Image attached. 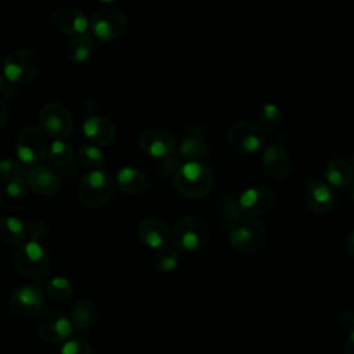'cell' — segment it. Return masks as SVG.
I'll use <instances>...</instances> for the list:
<instances>
[{"instance_id": "cell-8", "label": "cell", "mask_w": 354, "mask_h": 354, "mask_svg": "<svg viewBox=\"0 0 354 354\" xmlns=\"http://www.w3.org/2000/svg\"><path fill=\"white\" fill-rule=\"evenodd\" d=\"M48 153V142L37 127H26L17 140V155L25 165H37Z\"/></svg>"}, {"instance_id": "cell-6", "label": "cell", "mask_w": 354, "mask_h": 354, "mask_svg": "<svg viewBox=\"0 0 354 354\" xmlns=\"http://www.w3.org/2000/svg\"><path fill=\"white\" fill-rule=\"evenodd\" d=\"M15 266L21 274L30 279H41L50 271V260L46 250L37 242L24 243L15 253Z\"/></svg>"}, {"instance_id": "cell-25", "label": "cell", "mask_w": 354, "mask_h": 354, "mask_svg": "<svg viewBox=\"0 0 354 354\" xmlns=\"http://www.w3.org/2000/svg\"><path fill=\"white\" fill-rule=\"evenodd\" d=\"M95 315H97V310L94 304L88 300H82L77 304H75V307L72 308L71 321L73 326L83 330V329H88L94 324Z\"/></svg>"}, {"instance_id": "cell-38", "label": "cell", "mask_w": 354, "mask_h": 354, "mask_svg": "<svg viewBox=\"0 0 354 354\" xmlns=\"http://www.w3.org/2000/svg\"><path fill=\"white\" fill-rule=\"evenodd\" d=\"M7 118H8V111H7V106L3 101H0V129L6 124L7 122Z\"/></svg>"}, {"instance_id": "cell-37", "label": "cell", "mask_w": 354, "mask_h": 354, "mask_svg": "<svg viewBox=\"0 0 354 354\" xmlns=\"http://www.w3.org/2000/svg\"><path fill=\"white\" fill-rule=\"evenodd\" d=\"M344 354H354V328L344 343Z\"/></svg>"}, {"instance_id": "cell-34", "label": "cell", "mask_w": 354, "mask_h": 354, "mask_svg": "<svg viewBox=\"0 0 354 354\" xmlns=\"http://www.w3.org/2000/svg\"><path fill=\"white\" fill-rule=\"evenodd\" d=\"M21 170V165L14 159H1L0 160V181L11 180Z\"/></svg>"}, {"instance_id": "cell-14", "label": "cell", "mask_w": 354, "mask_h": 354, "mask_svg": "<svg viewBox=\"0 0 354 354\" xmlns=\"http://www.w3.org/2000/svg\"><path fill=\"white\" fill-rule=\"evenodd\" d=\"M140 147L152 158H166L171 155L174 149V138L165 129L152 127L141 134Z\"/></svg>"}, {"instance_id": "cell-35", "label": "cell", "mask_w": 354, "mask_h": 354, "mask_svg": "<svg viewBox=\"0 0 354 354\" xmlns=\"http://www.w3.org/2000/svg\"><path fill=\"white\" fill-rule=\"evenodd\" d=\"M46 223L43 220H35L30 223L29 225V236L32 239V242H40L44 236H46Z\"/></svg>"}, {"instance_id": "cell-4", "label": "cell", "mask_w": 354, "mask_h": 354, "mask_svg": "<svg viewBox=\"0 0 354 354\" xmlns=\"http://www.w3.org/2000/svg\"><path fill=\"white\" fill-rule=\"evenodd\" d=\"M40 68L39 57L28 48H17L10 51L3 59V75L14 84L32 80Z\"/></svg>"}, {"instance_id": "cell-16", "label": "cell", "mask_w": 354, "mask_h": 354, "mask_svg": "<svg viewBox=\"0 0 354 354\" xmlns=\"http://www.w3.org/2000/svg\"><path fill=\"white\" fill-rule=\"evenodd\" d=\"M266 171L275 180L285 178L290 170V159L283 147L278 144L268 145L261 155Z\"/></svg>"}, {"instance_id": "cell-31", "label": "cell", "mask_w": 354, "mask_h": 354, "mask_svg": "<svg viewBox=\"0 0 354 354\" xmlns=\"http://www.w3.org/2000/svg\"><path fill=\"white\" fill-rule=\"evenodd\" d=\"M72 290H73L72 283L64 277H55L50 279L46 285L47 295L55 300H65L71 297Z\"/></svg>"}, {"instance_id": "cell-9", "label": "cell", "mask_w": 354, "mask_h": 354, "mask_svg": "<svg viewBox=\"0 0 354 354\" xmlns=\"http://www.w3.org/2000/svg\"><path fill=\"white\" fill-rule=\"evenodd\" d=\"M44 131L55 138L68 137L73 130V118L69 109L61 104L51 102L41 108L39 115Z\"/></svg>"}, {"instance_id": "cell-21", "label": "cell", "mask_w": 354, "mask_h": 354, "mask_svg": "<svg viewBox=\"0 0 354 354\" xmlns=\"http://www.w3.org/2000/svg\"><path fill=\"white\" fill-rule=\"evenodd\" d=\"M119 188L129 195H141L148 189L149 181L144 171L133 166H123L116 173Z\"/></svg>"}, {"instance_id": "cell-7", "label": "cell", "mask_w": 354, "mask_h": 354, "mask_svg": "<svg viewBox=\"0 0 354 354\" xmlns=\"http://www.w3.org/2000/svg\"><path fill=\"white\" fill-rule=\"evenodd\" d=\"M266 140V133L260 124L252 120H236L228 131V141L234 149L241 153L257 152Z\"/></svg>"}, {"instance_id": "cell-12", "label": "cell", "mask_w": 354, "mask_h": 354, "mask_svg": "<svg viewBox=\"0 0 354 354\" xmlns=\"http://www.w3.org/2000/svg\"><path fill=\"white\" fill-rule=\"evenodd\" d=\"M39 336L48 343H61L72 333V322L59 310L44 311L37 321Z\"/></svg>"}, {"instance_id": "cell-10", "label": "cell", "mask_w": 354, "mask_h": 354, "mask_svg": "<svg viewBox=\"0 0 354 354\" xmlns=\"http://www.w3.org/2000/svg\"><path fill=\"white\" fill-rule=\"evenodd\" d=\"M90 26L98 39L113 40L126 30L127 18L118 8H102L93 15Z\"/></svg>"}, {"instance_id": "cell-5", "label": "cell", "mask_w": 354, "mask_h": 354, "mask_svg": "<svg viewBox=\"0 0 354 354\" xmlns=\"http://www.w3.org/2000/svg\"><path fill=\"white\" fill-rule=\"evenodd\" d=\"M207 236L205 221L196 216H184L174 221L170 231L171 243L183 250H194L202 246Z\"/></svg>"}, {"instance_id": "cell-1", "label": "cell", "mask_w": 354, "mask_h": 354, "mask_svg": "<svg viewBox=\"0 0 354 354\" xmlns=\"http://www.w3.org/2000/svg\"><path fill=\"white\" fill-rule=\"evenodd\" d=\"M177 189L188 198H202L207 195L213 185L210 170L199 162H184L174 174Z\"/></svg>"}, {"instance_id": "cell-30", "label": "cell", "mask_w": 354, "mask_h": 354, "mask_svg": "<svg viewBox=\"0 0 354 354\" xmlns=\"http://www.w3.org/2000/svg\"><path fill=\"white\" fill-rule=\"evenodd\" d=\"M180 256L177 253L176 249L173 248H162L153 259V264L156 267V270L162 271V272H170L173 271L177 264H178Z\"/></svg>"}, {"instance_id": "cell-13", "label": "cell", "mask_w": 354, "mask_h": 354, "mask_svg": "<svg viewBox=\"0 0 354 354\" xmlns=\"http://www.w3.org/2000/svg\"><path fill=\"white\" fill-rule=\"evenodd\" d=\"M275 203L274 194L266 187L246 188L238 196V205L242 213L246 216H261L271 210Z\"/></svg>"}, {"instance_id": "cell-2", "label": "cell", "mask_w": 354, "mask_h": 354, "mask_svg": "<svg viewBox=\"0 0 354 354\" xmlns=\"http://www.w3.org/2000/svg\"><path fill=\"white\" fill-rule=\"evenodd\" d=\"M113 177L101 169L86 173L77 185V196L82 203L90 207L101 206L109 201L113 194Z\"/></svg>"}, {"instance_id": "cell-18", "label": "cell", "mask_w": 354, "mask_h": 354, "mask_svg": "<svg viewBox=\"0 0 354 354\" xmlns=\"http://www.w3.org/2000/svg\"><path fill=\"white\" fill-rule=\"evenodd\" d=\"M333 201V191L325 181L308 178V184L306 188V202L311 210L318 213L328 212L332 207Z\"/></svg>"}, {"instance_id": "cell-42", "label": "cell", "mask_w": 354, "mask_h": 354, "mask_svg": "<svg viewBox=\"0 0 354 354\" xmlns=\"http://www.w3.org/2000/svg\"><path fill=\"white\" fill-rule=\"evenodd\" d=\"M3 87H4V80H3V76L0 75V91L3 90Z\"/></svg>"}, {"instance_id": "cell-3", "label": "cell", "mask_w": 354, "mask_h": 354, "mask_svg": "<svg viewBox=\"0 0 354 354\" xmlns=\"http://www.w3.org/2000/svg\"><path fill=\"white\" fill-rule=\"evenodd\" d=\"M230 242L235 250L243 254L254 253L264 242V227L249 216H241L230 227Z\"/></svg>"}, {"instance_id": "cell-17", "label": "cell", "mask_w": 354, "mask_h": 354, "mask_svg": "<svg viewBox=\"0 0 354 354\" xmlns=\"http://www.w3.org/2000/svg\"><path fill=\"white\" fill-rule=\"evenodd\" d=\"M84 136L94 144L109 145L116 137V129L113 123L105 116H90L83 123Z\"/></svg>"}, {"instance_id": "cell-24", "label": "cell", "mask_w": 354, "mask_h": 354, "mask_svg": "<svg viewBox=\"0 0 354 354\" xmlns=\"http://www.w3.org/2000/svg\"><path fill=\"white\" fill-rule=\"evenodd\" d=\"M178 155L185 160V162H199L206 156L207 153V147H206V142L196 137V136H192V137H188L185 140H183L180 144H178Z\"/></svg>"}, {"instance_id": "cell-41", "label": "cell", "mask_w": 354, "mask_h": 354, "mask_svg": "<svg viewBox=\"0 0 354 354\" xmlns=\"http://www.w3.org/2000/svg\"><path fill=\"white\" fill-rule=\"evenodd\" d=\"M350 195H351V199H353V202H354V178H353V181H351V184H350Z\"/></svg>"}, {"instance_id": "cell-26", "label": "cell", "mask_w": 354, "mask_h": 354, "mask_svg": "<svg viewBox=\"0 0 354 354\" xmlns=\"http://www.w3.org/2000/svg\"><path fill=\"white\" fill-rule=\"evenodd\" d=\"M94 50V41L90 35L76 36L68 47V58L72 62H84L90 58Z\"/></svg>"}, {"instance_id": "cell-15", "label": "cell", "mask_w": 354, "mask_h": 354, "mask_svg": "<svg viewBox=\"0 0 354 354\" xmlns=\"http://www.w3.org/2000/svg\"><path fill=\"white\" fill-rule=\"evenodd\" d=\"M54 26L66 35H84L88 21L84 12L76 7H61L53 12Z\"/></svg>"}, {"instance_id": "cell-32", "label": "cell", "mask_w": 354, "mask_h": 354, "mask_svg": "<svg viewBox=\"0 0 354 354\" xmlns=\"http://www.w3.org/2000/svg\"><path fill=\"white\" fill-rule=\"evenodd\" d=\"M28 183L22 176H15L7 183L6 192L12 199H22L28 194Z\"/></svg>"}, {"instance_id": "cell-22", "label": "cell", "mask_w": 354, "mask_h": 354, "mask_svg": "<svg viewBox=\"0 0 354 354\" xmlns=\"http://www.w3.org/2000/svg\"><path fill=\"white\" fill-rule=\"evenodd\" d=\"M325 178L329 187H346L351 184L354 178V170L351 165L344 159H333L325 166Z\"/></svg>"}, {"instance_id": "cell-20", "label": "cell", "mask_w": 354, "mask_h": 354, "mask_svg": "<svg viewBox=\"0 0 354 354\" xmlns=\"http://www.w3.org/2000/svg\"><path fill=\"white\" fill-rule=\"evenodd\" d=\"M28 187L39 195H51L59 188V180L57 174L44 166H35L28 170L26 174Z\"/></svg>"}, {"instance_id": "cell-39", "label": "cell", "mask_w": 354, "mask_h": 354, "mask_svg": "<svg viewBox=\"0 0 354 354\" xmlns=\"http://www.w3.org/2000/svg\"><path fill=\"white\" fill-rule=\"evenodd\" d=\"M3 94H4V98L12 100L17 94V87L14 84H8L6 88H3Z\"/></svg>"}, {"instance_id": "cell-40", "label": "cell", "mask_w": 354, "mask_h": 354, "mask_svg": "<svg viewBox=\"0 0 354 354\" xmlns=\"http://www.w3.org/2000/svg\"><path fill=\"white\" fill-rule=\"evenodd\" d=\"M346 248L350 254L354 256V231H351L346 239Z\"/></svg>"}, {"instance_id": "cell-23", "label": "cell", "mask_w": 354, "mask_h": 354, "mask_svg": "<svg viewBox=\"0 0 354 354\" xmlns=\"http://www.w3.org/2000/svg\"><path fill=\"white\" fill-rule=\"evenodd\" d=\"M26 236L24 223L14 216H4L0 218V238L7 243H19Z\"/></svg>"}, {"instance_id": "cell-36", "label": "cell", "mask_w": 354, "mask_h": 354, "mask_svg": "<svg viewBox=\"0 0 354 354\" xmlns=\"http://www.w3.org/2000/svg\"><path fill=\"white\" fill-rule=\"evenodd\" d=\"M340 322L344 328H353L354 326V315L351 311L344 310L340 313Z\"/></svg>"}, {"instance_id": "cell-19", "label": "cell", "mask_w": 354, "mask_h": 354, "mask_svg": "<svg viewBox=\"0 0 354 354\" xmlns=\"http://www.w3.org/2000/svg\"><path fill=\"white\" fill-rule=\"evenodd\" d=\"M138 235L147 246L160 249L170 239V230L162 220L147 217L138 224Z\"/></svg>"}, {"instance_id": "cell-27", "label": "cell", "mask_w": 354, "mask_h": 354, "mask_svg": "<svg viewBox=\"0 0 354 354\" xmlns=\"http://www.w3.org/2000/svg\"><path fill=\"white\" fill-rule=\"evenodd\" d=\"M48 160L54 166H68L73 159V148L69 142L55 140L48 148Z\"/></svg>"}, {"instance_id": "cell-29", "label": "cell", "mask_w": 354, "mask_h": 354, "mask_svg": "<svg viewBox=\"0 0 354 354\" xmlns=\"http://www.w3.org/2000/svg\"><path fill=\"white\" fill-rule=\"evenodd\" d=\"M77 158L88 167H101L105 165V158L101 149L93 144H82L77 151Z\"/></svg>"}, {"instance_id": "cell-28", "label": "cell", "mask_w": 354, "mask_h": 354, "mask_svg": "<svg viewBox=\"0 0 354 354\" xmlns=\"http://www.w3.org/2000/svg\"><path fill=\"white\" fill-rule=\"evenodd\" d=\"M282 118V111L275 104H264L259 115L261 129L266 131H274L281 124Z\"/></svg>"}, {"instance_id": "cell-33", "label": "cell", "mask_w": 354, "mask_h": 354, "mask_svg": "<svg viewBox=\"0 0 354 354\" xmlns=\"http://www.w3.org/2000/svg\"><path fill=\"white\" fill-rule=\"evenodd\" d=\"M59 354H91V348L86 340L73 337L64 343Z\"/></svg>"}, {"instance_id": "cell-11", "label": "cell", "mask_w": 354, "mask_h": 354, "mask_svg": "<svg viewBox=\"0 0 354 354\" xmlns=\"http://www.w3.org/2000/svg\"><path fill=\"white\" fill-rule=\"evenodd\" d=\"M44 304V293L39 285H24L17 288L8 300L10 310L17 317H33Z\"/></svg>"}]
</instances>
